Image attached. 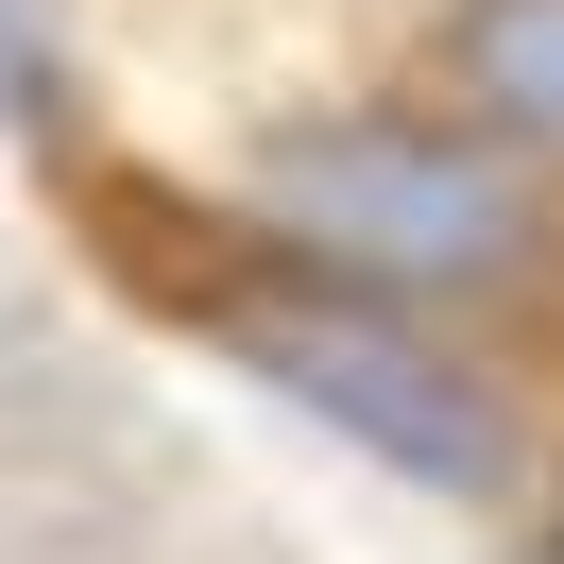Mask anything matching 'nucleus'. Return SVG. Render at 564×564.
<instances>
[{
  "instance_id": "nucleus-1",
  "label": "nucleus",
  "mask_w": 564,
  "mask_h": 564,
  "mask_svg": "<svg viewBox=\"0 0 564 564\" xmlns=\"http://www.w3.org/2000/svg\"><path fill=\"white\" fill-rule=\"evenodd\" d=\"M223 343H240L308 427H343L359 462H393V479H427V496H496L513 479V411H496L427 325H393L377 291H343V274L223 291Z\"/></svg>"
},
{
  "instance_id": "nucleus-3",
  "label": "nucleus",
  "mask_w": 564,
  "mask_h": 564,
  "mask_svg": "<svg viewBox=\"0 0 564 564\" xmlns=\"http://www.w3.org/2000/svg\"><path fill=\"white\" fill-rule=\"evenodd\" d=\"M462 104L564 154V0H462Z\"/></svg>"
},
{
  "instance_id": "nucleus-2",
  "label": "nucleus",
  "mask_w": 564,
  "mask_h": 564,
  "mask_svg": "<svg viewBox=\"0 0 564 564\" xmlns=\"http://www.w3.org/2000/svg\"><path fill=\"white\" fill-rule=\"evenodd\" d=\"M257 188H274V223L325 274H496L530 240L513 154L427 138V120H308V138H274Z\"/></svg>"
}]
</instances>
